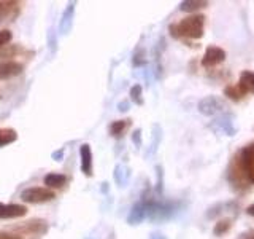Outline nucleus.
<instances>
[{
  "mask_svg": "<svg viewBox=\"0 0 254 239\" xmlns=\"http://www.w3.org/2000/svg\"><path fill=\"white\" fill-rule=\"evenodd\" d=\"M237 166L240 167L243 177L250 185H254V140L238 148L232 156Z\"/></svg>",
  "mask_w": 254,
  "mask_h": 239,
  "instance_id": "obj_2",
  "label": "nucleus"
},
{
  "mask_svg": "<svg viewBox=\"0 0 254 239\" xmlns=\"http://www.w3.org/2000/svg\"><path fill=\"white\" fill-rule=\"evenodd\" d=\"M13 34L8 29H0V48H3L5 45H8L11 42Z\"/></svg>",
  "mask_w": 254,
  "mask_h": 239,
  "instance_id": "obj_21",
  "label": "nucleus"
},
{
  "mask_svg": "<svg viewBox=\"0 0 254 239\" xmlns=\"http://www.w3.org/2000/svg\"><path fill=\"white\" fill-rule=\"evenodd\" d=\"M237 86L240 88V91L246 94H254V72L253 70H242L240 77H238Z\"/></svg>",
  "mask_w": 254,
  "mask_h": 239,
  "instance_id": "obj_14",
  "label": "nucleus"
},
{
  "mask_svg": "<svg viewBox=\"0 0 254 239\" xmlns=\"http://www.w3.org/2000/svg\"><path fill=\"white\" fill-rule=\"evenodd\" d=\"M43 183L46 188L50 190H58V188H64L68 183V177L65 174H61V172H50L45 175Z\"/></svg>",
  "mask_w": 254,
  "mask_h": 239,
  "instance_id": "obj_13",
  "label": "nucleus"
},
{
  "mask_svg": "<svg viewBox=\"0 0 254 239\" xmlns=\"http://www.w3.org/2000/svg\"><path fill=\"white\" fill-rule=\"evenodd\" d=\"M34 54L27 48H24L22 45L18 43H8L3 48H0V62L3 61H13V58H18V56H30Z\"/></svg>",
  "mask_w": 254,
  "mask_h": 239,
  "instance_id": "obj_10",
  "label": "nucleus"
},
{
  "mask_svg": "<svg viewBox=\"0 0 254 239\" xmlns=\"http://www.w3.org/2000/svg\"><path fill=\"white\" fill-rule=\"evenodd\" d=\"M16 140H18V132L13 127H0V147H5Z\"/></svg>",
  "mask_w": 254,
  "mask_h": 239,
  "instance_id": "obj_17",
  "label": "nucleus"
},
{
  "mask_svg": "<svg viewBox=\"0 0 254 239\" xmlns=\"http://www.w3.org/2000/svg\"><path fill=\"white\" fill-rule=\"evenodd\" d=\"M224 96L229 101H234V102H240V101H243L246 98L237 85H227L224 88Z\"/></svg>",
  "mask_w": 254,
  "mask_h": 239,
  "instance_id": "obj_19",
  "label": "nucleus"
},
{
  "mask_svg": "<svg viewBox=\"0 0 254 239\" xmlns=\"http://www.w3.org/2000/svg\"><path fill=\"white\" fill-rule=\"evenodd\" d=\"M206 6H208V2H205V0H186V2L180 3V10L194 14L195 11L202 10V8H206Z\"/></svg>",
  "mask_w": 254,
  "mask_h": 239,
  "instance_id": "obj_16",
  "label": "nucleus"
},
{
  "mask_svg": "<svg viewBox=\"0 0 254 239\" xmlns=\"http://www.w3.org/2000/svg\"><path fill=\"white\" fill-rule=\"evenodd\" d=\"M210 127L214 132H222L226 135H235L237 132V126H235V115L224 112L216 117V120L210 124Z\"/></svg>",
  "mask_w": 254,
  "mask_h": 239,
  "instance_id": "obj_6",
  "label": "nucleus"
},
{
  "mask_svg": "<svg viewBox=\"0 0 254 239\" xmlns=\"http://www.w3.org/2000/svg\"><path fill=\"white\" fill-rule=\"evenodd\" d=\"M79 158H81V172L87 175V177H91L94 172V159L89 143H83L79 147Z\"/></svg>",
  "mask_w": 254,
  "mask_h": 239,
  "instance_id": "obj_11",
  "label": "nucleus"
},
{
  "mask_svg": "<svg viewBox=\"0 0 254 239\" xmlns=\"http://www.w3.org/2000/svg\"><path fill=\"white\" fill-rule=\"evenodd\" d=\"M232 225H234V223H232V219H222V220H219V222L214 223V227H213V235H214V236H218V238L224 236L226 233H229V231H230Z\"/></svg>",
  "mask_w": 254,
  "mask_h": 239,
  "instance_id": "obj_18",
  "label": "nucleus"
},
{
  "mask_svg": "<svg viewBox=\"0 0 254 239\" xmlns=\"http://www.w3.org/2000/svg\"><path fill=\"white\" fill-rule=\"evenodd\" d=\"M22 3L16 0H2L0 2V22L14 21L21 14Z\"/></svg>",
  "mask_w": 254,
  "mask_h": 239,
  "instance_id": "obj_8",
  "label": "nucleus"
},
{
  "mask_svg": "<svg viewBox=\"0 0 254 239\" xmlns=\"http://www.w3.org/2000/svg\"><path fill=\"white\" fill-rule=\"evenodd\" d=\"M24 66L18 61H3L0 62V80H8L22 74Z\"/></svg>",
  "mask_w": 254,
  "mask_h": 239,
  "instance_id": "obj_12",
  "label": "nucleus"
},
{
  "mask_svg": "<svg viewBox=\"0 0 254 239\" xmlns=\"http://www.w3.org/2000/svg\"><path fill=\"white\" fill-rule=\"evenodd\" d=\"M0 239H22V238L16 236L11 231H0Z\"/></svg>",
  "mask_w": 254,
  "mask_h": 239,
  "instance_id": "obj_22",
  "label": "nucleus"
},
{
  "mask_svg": "<svg viewBox=\"0 0 254 239\" xmlns=\"http://www.w3.org/2000/svg\"><path fill=\"white\" fill-rule=\"evenodd\" d=\"M205 16L203 14H189L178 22L169 26V32L173 38L189 42V40H200L205 34Z\"/></svg>",
  "mask_w": 254,
  "mask_h": 239,
  "instance_id": "obj_1",
  "label": "nucleus"
},
{
  "mask_svg": "<svg viewBox=\"0 0 254 239\" xmlns=\"http://www.w3.org/2000/svg\"><path fill=\"white\" fill-rule=\"evenodd\" d=\"M226 58H227V54L221 46L210 45V46H206L200 64H202V67H205V69H213V67L221 66V64L226 61Z\"/></svg>",
  "mask_w": 254,
  "mask_h": 239,
  "instance_id": "obj_7",
  "label": "nucleus"
},
{
  "mask_svg": "<svg viewBox=\"0 0 254 239\" xmlns=\"http://www.w3.org/2000/svg\"><path fill=\"white\" fill-rule=\"evenodd\" d=\"M246 214L250 215V217H253L254 219V204H250L248 207H246V211H245Z\"/></svg>",
  "mask_w": 254,
  "mask_h": 239,
  "instance_id": "obj_24",
  "label": "nucleus"
},
{
  "mask_svg": "<svg viewBox=\"0 0 254 239\" xmlns=\"http://www.w3.org/2000/svg\"><path fill=\"white\" fill-rule=\"evenodd\" d=\"M48 230H50V225H48V222L45 219H32L21 223V225L13 227L10 231L16 236L22 238V236H42L48 233Z\"/></svg>",
  "mask_w": 254,
  "mask_h": 239,
  "instance_id": "obj_3",
  "label": "nucleus"
},
{
  "mask_svg": "<svg viewBox=\"0 0 254 239\" xmlns=\"http://www.w3.org/2000/svg\"><path fill=\"white\" fill-rule=\"evenodd\" d=\"M242 236H243V239H254V228L248 230V231H246V233H243Z\"/></svg>",
  "mask_w": 254,
  "mask_h": 239,
  "instance_id": "obj_23",
  "label": "nucleus"
},
{
  "mask_svg": "<svg viewBox=\"0 0 254 239\" xmlns=\"http://www.w3.org/2000/svg\"><path fill=\"white\" fill-rule=\"evenodd\" d=\"M27 214V207L24 204L16 203H0V219L10 220V219H19Z\"/></svg>",
  "mask_w": 254,
  "mask_h": 239,
  "instance_id": "obj_9",
  "label": "nucleus"
},
{
  "mask_svg": "<svg viewBox=\"0 0 254 239\" xmlns=\"http://www.w3.org/2000/svg\"><path fill=\"white\" fill-rule=\"evenodd\" d=\"M151 239H165L162 235H153V238H151Z\"/></svg>",
  "mask_w": 254,
  "mask_h": 239,
  "instance_id": "obj_25",
  "label": "nucleus"
},
{
  "mask_svg": "<svg viewBox=\"0 0 254 239\" xmlns=\"http://www.w3.org/2000/svg\"><path fill=\"white\" fill-rule=\"evenodd\" d=\"M197 109L202 115L214 117V115H221V114H224V112H227V102L226 99L219 98V96H206V98L198 101Z\"/></svg>",
  "mask_w": 254,
  "mask_h": 239,
  "instance_id": "obj_5",
  "label": "nucleus"
},
{
  "mask_svg": "<svg viewBox=\"0 0 254 239\" xmlns=\"http://www.w3.org/2000/svg\"><path fill=\"white\" fill-rule=\"evenodd\" d=\"M130 98L135 104H138V106H141L143 104V96H141V86L140 85H135L130 88Z\"/></svg>",
  "mask_w": 254,
  "mask_h": 239,
  "instance_id": "obj_20",
  "label": "nucleus"
},
{
  "mask_svg": "<svg viewBox=\"0 0 254 239\" xmlns=\"http://www.w3.org/2000/svg\"><path fill=\"white\" fill-rule=\"evenodd\" d=\"M21 199L29 204H43L56 199V191L46 187H29L21 193Z\"/></svg>",
  "mask_w": 254,
  "mask_h": 239,
  "instance_id": "obj_4",
  "label": "nucleus"
},
{
  "mask_svg": "<svg viewBox=\"0 0 254 239\" xmlns=\"http://www.w3.org/2000/svg\"><path fill=\"white\" fill-rule=\"evenodd\" d=\"M129 126H130V120H116V121L110 124V134L113 135V137L119 139V137H123L127 129H129Z\"/></svg>",
  "mask_w": 254,
  "mask_h": 239,
  "instance_id": "obj_15",
  "label": "nucleus"
}]
</instances>
